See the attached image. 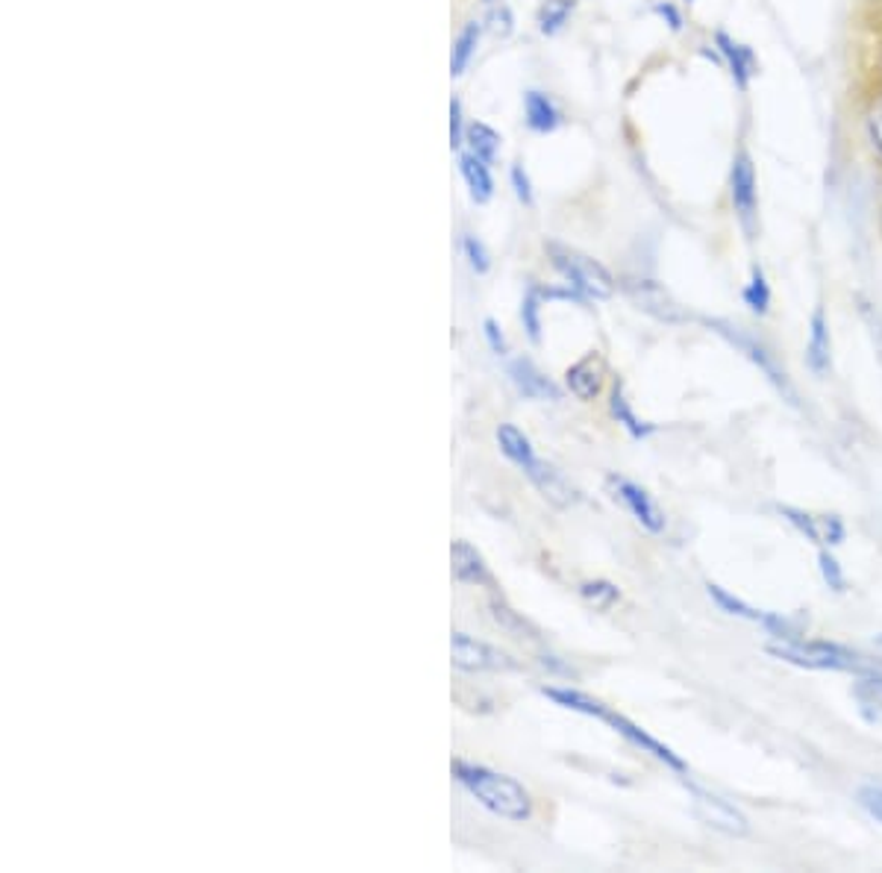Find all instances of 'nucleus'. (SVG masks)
<instances>
[{
    "instance_id": "obj_31",
    "label": "nucleus",
    "mask_w": 882,
    "mask_h": 873,
    "mask_svg": "<svg viewBox=\"0 0 882 873\" xmlns=\"http://www.w3.org/2000/svg\"><path fill=\"white\" fill-rule=\"evenodd\" d=\"M465 133L468 127L462 124V103L453 98L450 100V148L462 153V148H465Z\"/></svg>"
},
{
    "instance_id": "obj_6",
    "label": "nucleus",
    "mask_w": 882,
    "mask_h": 873,
    "mask_svg": "<svg viewBox=\"0 0 882 873\" xmlns=\"http://www.w3.org/2000/svg\"><path fill=\"white\" fill-rule=\"evenodd\" d=\"M450 656H453V668L465 671V674H485V671H515L518 662L503 650L491 648L485 641L465 635V632H453L450 639Z\"/></svg>"
},
{
    "instance_id": "obj_17",
    "label": "nucleus",
    "mask_w": 882,
    "mask_h": 873,
    "mask_svg": "<svg viewBox=\"0 0 882 873\" xmlns=\"http://www.w3.org/2000/svg\"><path fill=\"white\" fill-rule=\"evenodd\" d=\"M459 171H462V180H465L468 192H471V200L474 203H489L491 194H494L489 162L477 159L471 150H465V153H459Z\"/></svg>"
},
{
    "instance_id": "obj_26",
    "label": "nucleus",
    "mask_w": 882,
    "mask_h": 873,
    "mask_svg": "<svg viewBox=\"0 0 882 873\" xmlns=\"http://www.w3.org/2000/svg\"><path fill=\"white\" fill-rule=\"evenodd\" d=\"M709 598L715 600V603H718V606H721V609H726L730 615L748 618V621H762V624H765V615H762V612H756V609H753V606H748L744 600L733 598V594H730V591L721 589V585H712V582H709Z\"/></svg>"
},
{
    "instance_id": "obj_7",
    "label": "nucleus",
    "mask_w": 882,
    "mask_h": 873,
    "mask_svg": "<svg viewBox=\"0 0 882 873\" xmlns=\"http://www.w3.org/2000/svg\"><path fill=\"white\" fill-rule=\"evenodd\" d=\"M691 797H694L691 803H694V812L703 824L724 832V835H748V817L741 815L730 800L718 797L706 789H698V785H691Z\"/></svg>"
},
{
    "instance_id": "obj_9",
    "label": "nucleus",
    "mask_w": 882,
    "mask_h": 873,
    "mask_svg": "<svg viewBox=\"0 0 882 873\" xmlns=\"http://www.w3.org/2000/svg\"><path fill=\"white\" fill-rule=\"evenodd\" d=\"M609 489H612L615 500H621L633 512V518L644 530H650V533H662L665 530V518H662L657 503L650 500L648 491L639 489L630 480H624V476H609Z\"/></svg>"
},
{
    "instance_id": "obj_21",
    "label": "nucleus",
    "mask_w": 882,
    "mask_h": 873,
    "mask_svg": "<svg viewBox=\"0 0 882 873\" xmlns=\"http://www.w3.org/2000/svg\"><path fill=\"white\" fill-rule=\"evenodd\" d=\"M498 444H500V450H503V456L512 459V462H515L521 471H524V468L535 459L533 444H530V439H527V435L521 433L515 424L498 427Z\"/></svg>"
},
{
    "instance_id": "obj_36",
    "label": "nucleus",
    "mask_w": 882,
    "mask_h": 873,
    "mask_svg": "<svg viewBox=\"0 0 882 873\" xmlns=\"http://www.w3.org/2000/svg\"><path fill=\"white\" fill-rule=\"evenodd\" d=\"M483 333H485V339H489V348L494 350L498 357H503V353H507V339H503V333H500V327L494 324L491 318H485Z\"/></svg>"
},
{
    "instance_id": "obj_30",
    "label": "nucleus",
    "mask_w": 882,
    "mask_h": 873,
    "mask_svg": "<svg viewBox=\"0 0 882 873\" xmlns=\"http://www.w3.org/2000/svg\"><path fill=\"white\" fill-rule=\"evenodd\" d=\"M462 250H465L468 265L474 268L477 274H485V271H489V265H491L489 250L483 248V242H480L477 235H465V239H462Z\"/></svg>"
},
{
    "instance_id": "obj_35",
    "label": "nucleus",
    "mask_w": 882,
    "mask_h": 873,
    "mask_svg": "<svg viewBox=\"0 0 882 873\" xmlns=\"http://www.w3.org/2000/svg\"><path fill=\"white\" fill-rule=\"evenodd\" d=\"M859 803H862V809H865L868 815L876 817L882 824V789H874V785L862 789L859 791Z\"/></svg>"
},
{
    "instance_id": "obj_20",
    "label": "nucleus",
    "mask_w": 882,
    "mask_h": 873,
    "mask_svg": "<svg viewBox=\"0 0 882 873\" xmlns=\"http://www.w3.org/2000/svg\"><path fill=\"white\" fill-rule=\"evenodd\" d=\"M480 36H483V24L480 21H468L462 27V33L457 36L453 42V53H450V74L462 77L471 66V59L477 53V44H480Z\"/></svg>"
},
{
    "instance_id": "obj_25",
    "label": "nucleus",
    "mask_w": 882,
    "mask_h": 873,
    "mask_svg": "<svg viewBox=\"0 0 882 873\" xmlns=\"http://www.w3.org/2000/svg\"><path fill=\"white\" fill-rule=\"evenodd\" d=\"M612 415H615L618 424H624L627 430H630V435H635V439H641V435H648L650 430H653V427L635 418V412L630 409V403H627L624 389H621V385H615V391H612Z\"/></svg>"
},
{
    "instance_id": "obj_10",
    "label": "nucleus",
    "mask_w": 882,
    "mask_h": 873,
    "mask_svg": "<svg viewBox=\"0 0 882 873\" xmlns=\"http://www.w3.org/2000/svg\"><path fill=\"white\" fill-rule=\"evenodd\" d=\"M524 474L530 476V483H533L535 489L544 494V500H548V503H553V506L568 509V506H574L577 500H580V494H577L574 485L568 483L565 476L559 474L557 468L548 465V462H541V459H533V462L524 468Z\"/></svg>"
},
{
    "instance_id": "obj_28",
    "label": "nucleus",
    "mask_w": 882,
    "mask_h": 873,
    "mask_svg": "<svg viewBox=\"0 0 882 873\" xmlns=\"http://www.w3.org/2000/svg\"><path fill=\"white\" fill-rule=\"evenodd\" d=\"M856 700L862 703L865 712H874L876 718H882V680L880 676H865V680L856 682L853 689Z\"/></svg>"
},
{
    "instance_id": "obj_32",
    "label": "nucleus",
    "mask_w": 882,
    "mask_h": 873,
    "mask_svg": "<svg viewBox=\"0 0 882 873\" xmlns=\"http://www.w3.org/2000/svg\"><path fill=\"white\" fill-rule=\"evenodd\" d=\"M512 30H515V24H512V12H509V7L494 9L489 16V33L494 36V39H509Z\"/></svg>"
},
{
    "instance_id": "obj_34",
    "label": "nucleus",
    "mask_w": 882,
    "mask_h": 873,
    "mask_svg": "<svg viewBox=\"0 0 882 873\" xmlns=\"http://www.w3.org/2000/svg\"><path fill=\"white\" fill-rule=\"evenodd\" d=\"M512 185H515V194L518 200L524 203V207H533V183H530V177H527L524 165H515L512 168Z\"/></svg>"
},
{
    "instance_id": "obj_5",
    "label": "nucleus",
    "mask_w": 882,
    "mask_h": 873,
    "mask_svg": "<svg viewBox=\"0 0 882 873\" xmlns=\"http://www.w3.org/2000/svg\"><path fill=\"white\" fill-rule=\"evenodd\" d=\"M709 327H712L715 333L724 335V339L730 341V344H735V348H739L741 353H744V357H748L750 362H753V365H759V371H762V374H765L768 380L774 383V389L780 391V394H783L785 400H789L791 407H798V391H794V385H791L789 374H785L783 368L776 365L774 357H771V353H768V350L762 348V344H759L756 339H750V335L744 333L741 327H733L730 321H718V318H715V321H709Z\"/></svg>"
},
{
    "instance_id": "obj_33",
    "label": "nucleus",
    "mask_w": 882,
    "mask_h": 873,
    "mask_svg": "<svg viewBox=\"0 0 882 873\" xmlns=\"http://www.w3.org/2000/svg\"><path fill=\"white\" fill-rule=\"evenodd\" d=\"M818 562H821V574H824L826 585H830L833 591H844V574H841L839 562H835L830 553H821V559H818Z\"/></svg>"
},
{
    "instance_id": "obj_22",
    "label": "nucleus",
    "mask_w": 882,
    "mask_h": 873,
    "mask_svg": "<svg viewBox=\"0 0 882 873\" xmlns=\"http://www.w3.org/2000/svg\"><path fill=\"white\" fill-rule=\"evenodd\" d=\"M500 142H503V139H500L498 130L489 124H483V121H474V124L468 127V133H465L468 150H471L477 159L489 162V165L494 162V159H498Z\"/></svg>"
},
{
    "instance_id": "obj_8",
    "label": "nucleus",
    "mask_w": 882,
    "mask_h": 873,
    "mask_svg": "<svg viewBox=\"0 0 882 873\" xmlns=\"http://www.w3.org/2000/svg\"><path fill=\"white\" fill-rule=\"evenodd\" d=\"M730 194H733V207L741 227L753 233V224H756V171H753V159H750L748 150L735 153L733 168H730Z\"/></svg>"
},
{
    "instance_id": "obj_11",
    "label": "nucleus",
    "mask_w": 882,
    "mask_h": 873,
    "mask_svg": "<svg viewBox=\"0 0 882 873\" xmlns=\"http://www.w3.org/2000/svg\"><path fill=\"white\" fill-rule=\"evenodd\" d=\"M600 718H603V721H607V724L612 726V730L621 732V735H624L627 741H633L635 747H641L644 753H650V756H657L659 762H665L668 767H674V771H680V774L685 771V762L680 756H676L674 750L665 747V744L653 739V735H648V732L641 730V726H635L633 721H627V718H621V715H612V712H607V709L600 712Z\"/></svg>"
},
{
    "instance_id": "obj_29",
    "label": "nucleus",
    "mask_w": 882,
    "mask_h": 873,
    "mask_svg": "<svg viewBox=\"0 0 882 873\" xmlns=\"http://www.w3.org/2000/svg\"><path fill=\"white\" fill-rule=\"evenodd\" d=\"M539 289H530V294L524 298V307H521V318H524V330L530 335V341L539 344L541 341V321H539Z\"/></svg>"
},
{
    "instance_id": "obj_27",
    "label": "nucleus",
    "mask_w": 882,
    "mask_h": 873,
    "mask_svg": "<svg viewBox=\"0 0 882 873\" xmlns=\"http://www.w3.org/2000/svg\"><path fill=\"white\" fill-rule=\"evenodd\" d=\"M580 594H583V598L589 600L594 609H609L612 603H618V600H621V591H618L615 585L607 580L583 582V585H580Z\"/></svg>"
},
{
    "instance_id": "obj_14",
    "label": "nucleus",
    "mask_w": 882,
    "mask_h": 873,
    "mask_svg": "<svg viewBox=\"0 0 882 873\" xmlns=\"http://www.w3.org/2000/svg\"><path fill=\"white\" fill-rule=\"evenodd\" d=\"M718 42V50L724 53L726 66H730V71H733V80L735 86H739L741 92L748 89L750 80L759 74V62H756V53L748 48V44L735 42V39H730L726 33H718L715 36Z\"/></svg>"
},
{
    "instance_id": "obj_13",
    "label": "nucleus",
    "mask_w": 882,
    "mask_h": 873,
    "mask_svg": "<svg viewBox=\"0 0 882 873\" xmlns=\"http://www.w3.org/2000/svg\"><path fill=\"white\" fill-rule=\"evenodd\" d=\"M780 515H785V521H791L800 533L818 544H841L844 539V526L839 518H812L794 506H780Z\"/></svg>"
},
{
    "instance_id": "obj_39",
    "label": "nucleus",
    "mask_w": 882,
    "mask_h": 873,
    "mask_svg": "<svg viewBox=\"0 0 882 873\" xmlns=\"http://www.w3.org/2000/svg\"><path fill=\"white\" fill-rule=\"evenodd\" d=\"M483 3H498V0H483Z\"/></svg>"
},
{
    "instance_id": "obj_23",
    "label": "nucleus",
    "mask_w": 882,
    "mask_h": 873,
    "mask_svg": "<svg viewBox=\"0 0 882 873\" xmlns=\"http://www.w3.org/2000/svg\"><path fill=\"white\" fill-rule=\"evenodd\" d=\"M577 0H544L539 9V30L544 36L559 33L574 12Z\"/></svg>"
},
{
    "instance_id": "obj_16",
    "label": "nucleus",
    "mask_w": 882,
    "mask_h": 873,
    "mask_svg": "<svg viewBox=\"0 0 882 873\" xmlns=\"http://www.w3.org/2000/svg\"><path fill=\"white\" fill-rule=\"evenodd\" d=\"M450 562H453V580L462 582V585H485L491 580L485 559L468 541H453Z\"/></svg>"
},
{
    "instance_id": "obj_3",
    "label": "nucleus",
    "mask_w": 882,
    "mask_h": 873,
    "mask_svg": "<svg viewBox=\"0 0 882 873\" xmlns=\"http://www.w3.org/2000/svg\"><path fill=\"white\" fill-rule=\"evenodd\" d=\"M544 250H548L550 262H553V268H557L559 274L565 277L571 289L580 291V294H589V298L594 300L612 298L615 280H612V274H609L607 268L600 265L598 259L585 257L580 250L559 242H548L544 244Z\"/></svg>"
},
{
    "instance_id": "obj_1",
    "label": "nucleus",
    "mask_w": 882,
    "mask_h": 873,
    "mask_svg": "<svg viewBox=\"0 0 882 873\" xmlns=\"http://www.w3.org/2000/svg\"><path fill=\"white\" fill-rule=\"evenodd\" d=\"M453 776L480 806L489 809L491 815L512 821V824H524L533 815L530 791L512 776L498 774L485 765H474V762H462V759L453 762Z\"/></svg>"
},
{
    "instance_id": "obj_12",
    "label": "nucleus",
    "mask_w": 882,
    "mask_h": 873,
    "mask_svg": "<svg viewBox=\"0 0 882 873\" xmlns=\"http://www.w3.org/2000/svg\"><path fill=\"white\" fill-rule=\"evenodd\" d=\"M509 380L527 400H559V385L544 377L530 359H512L509 362Z\"/></svg>"
},
{
    "instance_id": "obj_37",
    "label": "nucleus",
    "mask_w": 882,
    "mask_h": 873,
    "mask_svg": "<svg viewBox=\"0 0 882 873\" xmlns=\"http://www.w3.org/2000/svg\"><path fill=\"white\" fill-rule=\"evenodd\" d=\"M657 12L662 18H668V27H671V30H683V16L676 12L674 3H657Z\"/></svg>"
},
{
    "instance_id": "obj_19",
    "label": "nucleus",
    "mask_w": 882,
    "mask_h": 873,
    "mask_svg": "<svg viewBox=\"0 0 882 873\" xmlns=\"http://www.w3.org/2000/svg\"><path fill=\"white\" fill-rule=\"evenodd\" d=\"M806 362L818 377H824L830 371V327H826L824 309H815L812 315V330H809V344H806Z\"/></svg>"
},
{
    "instance_id": "obj_4",
    "label": "nucleus",
    "mask_w": 882,
    "mask_h": 873,
    "mask_svg": "<svg viewBox=\"0 0 882 873\" xmlns=\"http://www.w3.org/2000/svg\"><path fill=\"white\" fill-rule=\"evenodd\" d=\"M624 294L635 303V309L648 312L650 318L657 321H665V324H685L689 321V312L680 300L665 289L659 285L657 280H648V277H627L621 283Z\"/></svg>"
},
{
    "instance_id": "obj_2",
    "label": "nucleus",
    "mask_w": 882,
    "mask_h": 873,
    "mask_svg": "<svg viewBox=\"0 0 882 873\" xmlns=\"http://www.w3.org/2000/svg\"><path fill=\"white\" fill-rule=\"evenodd\" d=\"M768 653L783 662H791L809 671H856L868 674L871 668L859 653L830 644V641H803V639H780L776 644H768Z\"/></svg>"
},
{
    "instance_id": "obj_38",
    "label": "nucleus",
    "mask_w": 882,
    "mask_h": 873,
    "mask_svg": "<svg viewBox=\"0 0 882 873\" xmlns=\"http://www.w3.org/2000/svg\"><path fill=\"white\" fill-rule=\"evenodd\" d=\"M871 130H874L876 144H880V148H882V116H880V118H874V124H871Z\"/></svg>"
},
{
    "instance_id": "obj_18",
    "label": "nucleus",
    "mask_w": 882,
    "mask_h": 873,
    "mask_svg": "<svg viewBox=\"0 0 882 873\" xmlns=\"http://www.w3.org/2000/svg\"><path fill=\"white\" fill-rule=\"evenodd\" d=\"M524 116H527V127L535 130V133H553V130L562 124V112H559L557 103H553L544 92L524 94Z\"/></svg>"
},
{
    "instance_id": "obj_24",
    "label": "nucleus",
    "mask_w": 882,
    "mask_h": 873,
    "mask_svg": "<svg viewBox=\"0 0 882 873\" xmlns=\"http://www.w3.org/2000/svg\"><path fill=\"white\" fill-rule=\"evenodd\" d=\"M744 303H748L756 315H765L768 307H771V289H768L765 271L759 265H753V271H750V283L748 289H744Z\"/></svg>"
},
{
    "instance_id": "obj_15",
    "label": "nucleus",
    "mask_w": 882,
    "mask_h": 873,
    "mask_svg": "<svg viewBox=\"0 0 882 873\" xmlns=\"http://www.w3.org/2000/svg\"><path fill=\"white\" fill-rule=\"evenodd\" d=\"M565 385L571 389V394L580 400H594L600 394L603 385V359L598 353H589L585 359H580L577 365L568 368Z\"/></svg>"
}]
</instances>
